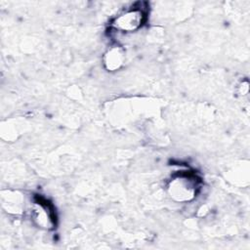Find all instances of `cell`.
I'll return each mask as SVG.
<instances>
[{
	"mask_svg": "<svg viewBox=\"0 0 250 250\" xmlns=\"http://www.w3.org/2000/svg\"><path fill=\"white\" fill-rule=\"evenodd\" d=\"M199 179L191 173L175 175L168 183L167 190L172 199L178 202L191 201L199 189Z\"/></svg>",
	"mask_w": 250,
	"mask_h": 250,
	"instance_id": "1",
	"label": "cell"
},
{
	"mask_svg": "<svg viewBox=\"0 0 250 250\" xmlns=\"http://www.w3.org/2000/svg\"><path fill=\"white\" fill-rule=\"evenodd\" d=\"M31 219L37 227L52 229L56 226V214L52 205L44 199H36L31 207Z\"/></svg>",
	"mask_w": 250,
	"mask_h": 250,
	"instance_id": "3",
	"label": "cell"
},
{
	"mask_svg": "<svg viewBox=\"0 0 250 250\" xmlns=\"http://www.w3.org/2000/svg\"><path fill=\"white\" fill-rule=\"evenodd\" d=\"M145 21V12L139 8H132L116 16L111 21V26L120 32H133L140 29Z\"/></svg>",
	"mask_w": 250,
	"mask_h": 250,
	"instance_id": "2",
	"label": "cell"
},
{
	"mask_svg": "<svg viewBox=\"0 0 250 250\" xmlns=\"http://www.w3.org/2000/svg\"><path fill=\"white\" fill-rule=\"evenodd\" d=\"M123 55L124 54L122 53V51L117 47H113L110 50H108L104 56L105 67L108 70L118 69L123 63Z\"/></svg>",
	"mask_w": 250,
	"mask_h": 250,
	"instance_id": "4",
	"label": "cell"
}]
</instances>
